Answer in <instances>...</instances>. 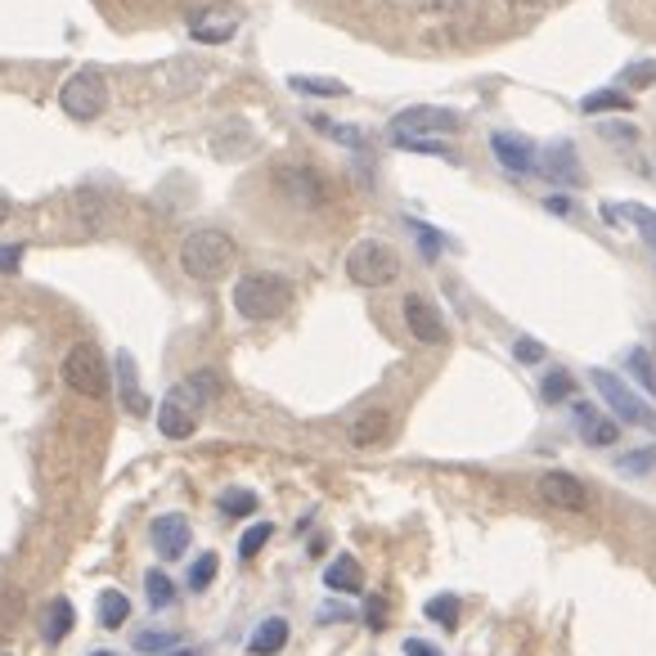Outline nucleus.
Instances as JSON below:
<instances>
[{
  "mask_svg": "<svg viewBox=\"0 0 656 656\" xmlns=\"http://www.w3.org/2000/svg\"><path fill=\"white\" fill-rule=\"evenodd\" d=\"M176 634L167 630H145V634H135V652H171Z\"/></svg>",
  "mask_w": 656,
  "mask_h": 656,
  "instance_id": "obj_36",
  "label": "nucleus"
},
{
  "mask_svg": "<svg viewBox=\"0 0 656 656\" xmlns=\"http://www.w3.org/2000/svg\"><path fill=\"white\" fill-rule=\"evenodd\" d=\"M459 131V113L454 109H437V104H414L400 109L392 117V135L396 139H418V135H450Z\"/></svg>",
  "mask_w": 656,
  "mask_h": 656,
  "instance_id": "obj_8",
  "label": "nucleus"
},
{
  "mask_svg": "<svg viewBox=\"0 0 656 656\" xmlns=\"http://www.w3.org/2000/svg\"><path fill=\"white\" fill-rule=\"evenodd\" d=\"M544 176H553V180H562V184H576L580 180V162H576V149L572 145H557L544 154Z\"/></svg>",
  "mask_w": 656,
  "mask_h": 656,
  "instance_id": "obj_19",
  "label": "nucleus"
},
{
  "mask_svg": "<svg viewBox=\"0 0 656 656\" xmlns=\"http://www.w3.org/2000/svg\"><path fill=\"white\" fill-rule=\"evenodd\" d=\"M59 109L72 117V122H95L104 109H109V81L95 72V68H81L64 81L59 90Z\"/></svg>",
  "mask_w": 656,
  "mask_h": 656,
  "instance_id": "obj_5",
  "label": "nucleus"
},
{
  "mask_svg": "<svg viewBox=\"0 0 656 656\" xmlns=\"http://www.w3.org/2000/svg\"><path fill=\"white\" fill-rule=\"evenodd\" d=\"M508 5H518V10H540L544 0H508Z\"/></svg>",
  "mask_w": 656,
  "mask_h": 656,
  "instance_id": "obj_45",
  "label": "nucleus"
},
{
  "mask_svg": "<svg viewBox=\"0 0 656 656\" xmlns=\"http://www.w3.org/2000/svg\"><path fill=\"white\" fill-rule=\"evenodd\" d=\"M647 467H656V445L634 450V454H625V459H621V473H647Z\"/></svg>",
  "mask_w": 656,
  "mask_h": 656,
  "instance_id": "obj_37",
  "label": "nucleus"
},
{
  "mask_svg": "<svg viewBox=\"0 0 656 656\" xmlns=\"http://www.w3.org/2000/svg\"><path fill=\"white\" fill-rule=\"evenodd\" d=\"M602 135L612 139V145H634V139H638V131H634L630 122H607V126H602Z\"/></svg>",
  "mask_w": 656,
  "mask_h": 656,
  "instance_id": "obj_39",
  "label": "nucleus"
},
{
  "mask_svg": "<svg viewBox=\"0 0 656 656\" xmlns=\"http://www.w3.org/2000/svg\"><path fill=\"white\" fill-rule=\"evenodd\" d=\"M392 437V414L387 409H364L355 423H351V445L355 450H373Z\"/></svg>",
  "mask_w": 656,
  "mask_h": 656,
  "instance_id": "obj_14",
  "label": "nucleus"
},
{
  "mask_svg": "<svg viewBox=\"0 0 656 656\" xmlns=\"http://www.w3.org/2000/svg\"><path fill=\"white\" fill-rule=\"evenodd\" d=\"M625 364H630V373H634V383L656 400V364H652V355H647L643 347H634V351L625 355Z\"/></svg>",
  "mask_w": 656,
  "mask_h": 656,
  "instance_id": "obj_25",
  "label": "nucleus"
},
{
  "mask_svg": "<svg viewBox=\"0 0 656 656\" xmlns=\"http://www.w3.org/2000/svg\"><path fill=\"white\" fill-rule=\"evenodd\" d=\"M364 621H369V630H387V602L383 598H369Z\"/></svg>",
  "mask_w": 656,
  "mask_h": 656,
  "instance_id": "obj_41",
  "label": "nucleus"
},
{
  "mask_svg": "<svg viewBox=\"0 0 656 656\" xmlns=\"http://www.w3.org/2000/svg\"><path fill=\"white\" fill-rule=\"evenodd\" d=\"M289 647V621L284 617H270L257 625V634L248 638V652L252 656H274V652H284Z\"/></svg>",
  "mask_w": 656,
  "mask_h": 656,
  "instance_id": "obj_18",
  "label": "nucleus"
},
{
  "mask_svg": "<svg viewBox=\"0 0 656 656\" xmlns=\"http://www.w3.org/2000/svg\"><path fill=\"white\" fill-rule=\"evenodd\" d=\"M652 81H656V64H647V59L621 72V90H643V86H652Z\"/></svg>",
  "mask_w": 656,
  "mask_h": 656,
  "instance_id": "obj_34",
  "label": "nucleus"
},
{
  "mask_svg": "<svg viewBox=\"0 0 656 656\" xmlns=\"http://www.w3.org/2000/svg\"><path fill=\"white\" fill-rule=\"evenodd\" d=\"M117 378H122V405L131 414H149V400H145V392H139V383H135V360L126 351L117 355Z\"/></svg>",
  "mask_w": 656,
  "mask_h": 656,
  "instance_id": "obj_20",
  "label": "nucleus"
},
{
  "mask_svg": "<svg viewBox=\"0 0 656 656\" xmlns=\"http://www.w3.org/2000/svg\"><path fill=\"white\" fill-rule=\"evenodd\" d=\"M270 535H274V527H270V522L248 527V531H244V540H239V557H257V553L270 544Z\"/></svg>",
  "mask_w": 656,
  "mask_h": 656,
  "instance_id": "obj_31",
  "label": "nucleus"
},
{
  "mask_svg": "<svg viewBox=\"0 0 656 656\" xmlns=\"http://www.w3.org/2000/svg\"><path fill=\"white\" fill-rule=\"evenodd\" d=\"M324 585L333 589V593H360V589H364V572H360V562H355L351 553H342L338 562H328Z\"/></svg>",
  "mask_w": 656,
  "mask_h": 656,
  "instance_id": "obj_17",
  "label": "nucleus"
},
{
  "mask_svg": "<svg viewBox=\"0 0 656 656\" xmlns=\"http://www.w3.org/2000/svg\"><path fill=\"white\" fill-rule=\"evenodd\" d=\"M190 540H194L190 518H180V512L154 518V527H149V544H154V553H162V557H180L184 548H190Z\"/></svg>",
  "mask_w": 656,
  "mask_h": 656,
  "instance_id": "obj_11",
  "label": "nucleus"
},
{
  "mask_svg": "<svg viewBox=\"0 0 656 656\" xmlns=\"http://www.w3.org/2000/svg\"><path fill=\"white\" fill-rule=\"evenodd\" d=\"M607 220H634L647 239L656 244V212L643 203H607Z\"/></svg>",
  "mask_w": 656,
  "mask_h": 656,
  "instance_id": "obj_23",
  "label": "nucleus"
},
{
  "mask_svg": "<svg viewBox=\"0 0 656 656\" xmlns=\"http://www.w3.org/2000/svg\"><path fill=\"white\" fill-rule=\"evenodd\" d=\"M126 617H131V598L122 589H104L100 593V625L104 630H122Z\"/></svg>",
  "mask_w": 656,
  "mask_h": 656,
  "instance_id": "obj_24",
  "label": "nucleus"
},
{
  "mask_svg": "<svg viewBox=\"0 0 656 656\" xmlns=\"http://www.w3.org/2000/svg\"><path fill=\"white\" fill-rule=\"evenodd\" d=\"M490 154L504 162V171H512V176H535V149L527 145V139H518V135H490Z\"/></svg>",
  "mask_w": 656,
  "mask_h": 656,
  "instance_id": "obj_12",
  "label": "nucleus"
},
{
  "mask_svg": "<svg viewBox=\"0 0 656 656\" xmlns=\"http://www.w3.org/2000/svg\"><path fill=\"white\" fill-rule=\"evenodd\" d=\"M589 383L598 387V396H602L607 405H612V414L621 418V423L656 432V414L634 396V387H625V378H617L612 369H589Z\"/></svg>",
  "mask_w": 656,
  "mask_h": 656,
  "instance_id": "obj_6",
  "label": "nucleus"
},
{
  "mask_svg": "<svg viewBox=\"0 0 656 656\" xmlns=\"http://www.w3.org/2000/svg\"><path fill=\"white\" fill-rule=\"evenodd\" d=\"M10 216H14V203H10V194H5V190H0V225H5Z\"/></svg>",
  "mask_w": 656,
  "mask_h": 656,
  "instance_id": "obj_44",
  "label": "nucleus"
},
{
  "mask_svg": "<svg viewBox=\"0 0 656 656\" xmlns=\"http://www.w3.org/2000/svg\"><path fill=\"white\" fill-rule=\"evenodd\" d=\"M576 432H580L589 445H598V450H607V445L621 441V428L612 423V418H602L598 409H589V405H576Z\"/></svg>",
  "mask_w": 656,
  "mask_h": 656,
  "instance_id": "obj_15",
  "label": "nucleus"
},
{
  "mask_svg": "<svg viewBox=\"0 0 656 656\" xmlns=\"http://www.w3.org/2000/svg\"><path fill=\"white\" fill-rule=\"evenodd\" d=\"M612 109H634V100H630V90H617V86H607V90H593V95H585L580 100V113H612Z\"/></svg>",
  "mask_w": 656,
  "mask_h": 656,
  "instance_id": "obj_22",
  "label": "nucleus"
},
{
  "mask_svg": "<svg viewBox=\"0 0 656 656\" xmlns=\"http://www.w3.org/2000/svg\"><path fill=\"white\" fill-rule=\"evenodd\" d=\"M544 207H548L553 216H567V212H572V199H562V194H548V199H544Z\"/></svg>",
  "mask_w": 656,
  "mask_h": 656,
  "instance_id": "obj_43",
  "label": "nucleus"
},
{
  "mask_svg": "<svg viewBox=\"0 0 656 656\" xmlns=\"http://www.w3.org/2000/svg\"><path fill=\"white\" fill-rule=\"evenodd\" d=\"M405 656H441L432 643H423V638H405Z\"/></svg>",
  "mask_w": 656,
  "mask_h": 656,
  "instance_id": "obj_42",
  "label": "nucleus"
},
{
  "mask_svg": "<svg viewBox=\"0 0 656 656\" xmlns=\"http://www.w3.org/2000/svg\"><path fill=\"white\" fill-rule=\"evenodd\" d=\"M293 306V284L279 274H244L234 284V310L252 324H265V319H279Z\"/></svg>",
  "mask_w": 656,
  "mask_h": 656,
  "instance_id": "obj_2",
  "label": "nucleus"
},
{
  "mask_svg": "<svg viewBox=\"0 0 656 656\" xmlns=\"http://www.w3.org/2000/svg\"><path fill=\"white\" fill-rule=\"evenodd\" d=\"M184 383H190V387L203 396V405L220 396V373H216V369H199V373H190V378H184Z\"/></svg>",
  "mask_w": 656,
  "mask_h": 656,
  "instance_id": "obj_32",
  "label": "nucleus"
},
{
  "mask_svg": "<svg viewBox=\"0 0 656 656\" xmlns=\"http://www.w3.org/2000/svg\"><path fill=\"white\" fill-rule=\"evenodd\" d=\"M234 257H239V248H234V239L225 229H194L190 239L180 244V265L190 279H203V284H216V279L229 274Z\"/></svg>",
  "mask_w": 656,
  "mask_h": 656,
  "instance_id": "obj_1",
  "label": "nucleus"
},
{
  "mask_svg": "<svg viewBox=\"0 0 656 656\" xmlns=\"http://www.w3.org/2000/svg\"><path fill=\"white\" fill-rule=\"evenodd\" d=\"M216 572H220V557H216V553H203V557L194 562V572H190V589H207V585L216 580Z\"/></svg>",
  "mask_w": 656,
  "mask_h": 656,
  "instance_id": "obj_33",
  "label": "nucleus"
},
{
  "mask_svg": "<svg viewBox=\"0 0 656 656\" xmlns=\"http://www.w3.org/2000/svg\"><path fill=\"white\" fill-rule=\"evenodd\" d=\"M162 656H194V652H184V647H180V652H162Z\"/></svg>",
  "mask_w": 656,
  "mask_h": 656,
  "instance_id": "obj_46",
  "label": "nucleus"
},
{
  "mask_svg": "<svg viewBox=\"0 0 656 656\" xmlns=\"http://www.w3.org/2000/svg\"><path fill=\"white\" fill-rule=\"evenodd\" d=\"M77 625V607L68 598H55L50 607H45V621H41V638L45 643H64Z\"/></svg>",
  "mask_w": 656,
  "mask_h": 656,
  "instance_id": "obj_16",
  "label": "nucleus"
},
{
  "mask_svg": "<svg viewBox=\"0 0 656 656\" xmlns=\"http://www.w3.org/2000/svg\"><path fill=\"white\" fill-rule=\"evenodd\" d=\"M347 279H351V284H360V289H387V284H396V279H400V257L387 244H378V239H364L347 257Z\"/></svg>",
  "mask_w": 656,
  "mask_h": 656,
  "instance_id": "obj_4",
  "label": "nucleus"
},
{
  "mask_svg": "<svg viewBox=\"0 0 656 656\" xmlns=\"http://www.w3.org/2000/svg\"><path fill=\"white\" fill-rule=\"evenodd\" d=\"M220 512H225V518H248V512H257V495L252 490H225L220 495Z\"/></svg>",
  "mask_w": 656,
  "mask_h": 656,
  "instance_id": "obj_29",
  "label": "nucleus"
},
{
  "mask_svg": "<svg viewBox=\"0 0 656 656\" xmlns=\"http://www.w3.org/2000/svg\"><path fill=\"white\" fill-rule=\"evenodd\" d=\"M145 589H149V607H158V612L176 602V585H171L162 572H149V576H145Z\"/></svg>",
  "mask_w": 656,
  "mask_h": 656,
  "instance_id": "obj_30",
  "label": "nucleus"
},
{
  "mask_svg": "<svg viewBox=\"0 0 656 656\" xmlns=\"http://www.w3.org/2000/svg\"><path fill=\"white\" fill-rule=\"evenodd\" d=\"M409 229L418 234V248H423V257L437 261V257H441V234H437L432 225H423V220H409Z\"/></svg>",
  "mask_w": 656,
  "mask_h": 656,
  "instance_id": "obj_35",
  "label": "nucleus"
},
{
  "mask_svg": "<svg viewBox=\"0 0 656 656\" xmlns=\"http://www.w3.org/2000/svg\"><path fill=\"white\" fill-rule=\"evenodd\" d=\"M23 265V244H0V274H14Z\"/></svg>",
  "mask_w": 656,
  "mask_h": 656,
  "instance_id": "obj_40",
  "label": "nucleus"
},
{
  "mask_svg": "<svg viewBox=\"0 0 656 656\" xmlns=\"http://www.w3.org/2000/svg\"><path fill=\"white\" fill-rule=\"evenodd\" d=\"M405 324H409V333L423 342V347H441V342L450 338V328H445L441 310H437L428 297H418V293L405 297Z\"/></svg>",
  "mask_w": 656,
  "mask_h": 656,
  "instance_id": "obj_9",
  "label": "nucleus"
},
{
  "mask_svg": "<svg viewBox=\"0 0 656 656\" xmlns=\"http://www.w3.org/2000/svg\"><path fill=\"white\" fill-rule=\"evenodd\" d=\"M234 19H220V14H194L190 19V32H194V41H207V45H220V41H229L234 36Z\"/></svg>",
  "mask_w": 656,
  "mask_h": 656,
  "instance_id": "obj_21",
  "label": "nucleus"
},
{
  "mask_svg": "<svg viewBox=\"0 0 656 656\" xmlns=\"http://www.w3.org/2000/svg\"><path fill=\"white\" fill-rule=\"evenodd\" d=\"M423 612H428V621H437V625H445V630H459V598L437 593V598L423 602Z\"/></svg>",
  "mask_w": 656,
  "mask_h": 656,
  "instance_id": "obj_28",
  "label": "nucleus"
},
{
  "mask_svg": "<svg viewBox=\"0 0 656 656\" xmlns=\"http://www.w3.org/2000/svg\"><path fill=\"white\" fill-rule=\"evenodd\" d=\"M194 428H199V409L184 405L180 396H167L162 409H158V432L171 437V441H190Z\"/></svg>",
  "mask_w": 656,
  "mask_h": 656,
  "instance_id": "obj_13",
  "label": "nucleus"
},
{
  "mask_svg": "<svg viewBox=\"0 0 656 656\" xmlns=\"http://www.w3.org/2000/svg\"><path fill=\"white\" fill-rule=\"evenodd\" d=\"M90 656H117V652H90Z\"/></svg>",
  "mask_w": 656,
  "mask_h": 656,
  "instance_id": "obj_47",
  "label": "nucleus"
},
{
  "mask_svg": "<svg viewBox=\"0 0 656 656\" xmlns=\"http://www.w3.org/2000/svg\"><path fill=\"white\" fill-rule=\"evenodd\" d=\"M540 495L553 504V508H567V512H589V490L580 477L562 473V467H553V473L540 477Z\"/></svg>",
  "mask_w": 656,
  "mask_h": 656,
  "instance_id": "obj_10",
  "label": "nucleus"
},
{
  "mask_svg": "<svg viewBox=\"0 0 656 656\" xmlns=\"http://www.w3.org/2000/svg\"><path fill=\"white\" fill-rule=\"evenodd\" d=\"M297 95H347V81L338 77H289Z\"/></svg>",
  "mask_w": 656,
  "mask_h": 656,
  "instance_id": "obj_26",
  "label": "nucleus"
},
{
  "mask_svg": "<svg viewBox=\"0 0 656 656\" xmlns=\"http://www.w3.org/2000/svg\"><path fill=\"white\" fill-rule=\"evenodd\" d=\"M512 355H518L522 364H540V360H544V347H540L535 338H518V342H512Z\"/></svg>",
  "mask_w": 656,
  "mask_h": 656,
  "instance_id": "obj_38",
  "label": "nucleus"
},
{
  "mask_svg": "<svg viewBox=\"0 0 656 656\" xmlns=\"http://www.w3.org/2000/svg\"><path fill=\"white\" fill-rule=\"evenodd\" d=\"M274 190L284 194L293 207H302V212H319L328 203V184L319 180L315 167H279L274 171Z\"/></svg>",
  "mask_w": 656,
  "mask_h": 656,
  "instance_id": "obj_7",
  "label": "nucleus"
},
{
  "mask_svg": "<svg viewBox=\"0 0 656 656\" xmlns=\"http://www.w3.org/2000/svg\"><path fill=\"white\" fill-rule=\"evenodd\" d=\"M64 383L86 396V400H104L113 392V373L100 355V347H90V342H77L68 355H64Z\"/></svg>",
  "mask_w": 656,
  "mask_h": 656,
  "instance_id": "obj_3",
  "label": "nucleus"
},
{
  "mask_svg": "<svg viewBox=\"0 0 656 656\" xmlns=\"http://www.w3.org/2000/svg\"><path fill=\"white\" fill-rule=\"evenodd\" d=\"M572 392H576V383H572V373H567V369H553V373H544V383H540V396H544L548 405H562V400H572Z\"/></svg>",
  "mask_w": 656,
  "mask_h": 656,
  "instance_id": "obj_27",
  "label": "nucleus"
}]
</instances>
